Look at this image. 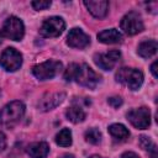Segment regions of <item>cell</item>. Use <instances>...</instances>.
Listing matches in <instances>:
<instances>
[{"instance_id": "29", "label": "cell", "mask_w": 158, "mask_h": 158, "mask_svg": "<svg viewBox=\"0 0 158 158\" xmlns=\"http://www.w3.org/2000/svg\"><path fill=\"white\" fill-rule=\"evenodd\" d=\"M1 37H2V36H1V33H0V43H1Z\"/></svg>"}, {"instance_id": "16", "label": "cell", "mask_w": 158, "mask_h": 158, "mask_svg": "<svg viewBox=\"0 0 158 158\" xmlns=\"http://www.w3.org/2000/svg\"><path fill=\"white\" fill-rule=\"evenodd\" d=\"M65 116H67V118L70 122L79 123V122H83L86 118V112H85V109L83 106L77 105V104H73L70 107L67 109Z\"/></svg>"}, {"instance_id": "4", "label": "cell", "mask_w": 158, "mask_h": 158, "mask_svg": "<svg viewBox=\"0 0 158 158\" xmlns=\"http://www.w3.org/2000/svg\"><path fill=\"white\" fill-rule=\"evenodd\" d=\"M0 33L2 37H6L9 40L21 41L25 35L23 22L21 21V19H19L16 16H10L4 21Z\"/></svg>"}, {"instance_id": "1", "label": "cell", "mask_w": 158, "mask_h": 158, "mask_svg": "<svg viewBox=\"0 0 158 158\" xmlns=\"http://www.w3.org/2000/svg\"><path fill=\"white\" fill-rule=\"evenodd\" d=\"M64 79L67 81H75L89 89H94L100 83L101 77L85 63H70L64 70Z\"/></svg>"}, {"instance_id": "7", "label": "cell", "mask_w": 158, "mask_h": 158, "mask_svg": "<svg viewBox=\"0 0 158 158\" xmlns=\"http://www.w3.org/2000/svg\"><path fill=\"white\" fill-rule=\"evenodd\" d=\"M65 30V22L59 16H51L42 22L40 33L43 37H58Z\"/></svg>"}, {"instance_id": "28", "label": "cell", "mask_w": 158, "mask_h": 158, "mask_svg": "<svg viewBox=\"0 0 158 158\" xmlns=\"http://www.w3.org/2000/svg\"><path fill=\"white\" fill-rule=\"evenodd\" d=\"M89 158H105V157H101V156H99V154H93V156H90Z\"/></svg>"}, {"instance_id": "27", "label": "cell", "mask_w": 158, "mask_h": 158, "mask_svg": "<svg viewBox=\"0 0 158 158\" xmlns=\"http://www.w3.org/2000/svg\"><path fill=\"white\" fill-rule=\"evenodd\" d=\"M60 158H75L73 154H69V153H65V154H63Z\"/></svg>"}, {"instance_id": "14", "label": "cell", "mask_w": 158, "mask_h": 158, "mask_svg": "<svg viewBox=\"0 0 158 158\" xmlns=\"http://www.w3.org/2000/svg\"><path fill=\"white\" fill-rule=\"evenodd\" d=\"M98 40L105 44H115L122 41V35L116 28H107L98 33Z\"/></svg>"}, {"instance_id": "20", "label": "cell", "mask_w": 158, "mask_h": 158, "mask_svg": "<svg viewBox=\"0 0 158 158\" xmlns=\"http://www.w3.org/2000/svg\"><path fill=\"white\" fill-rule=\"evenodd\" d=\"M84 137H85V141L91 144H98L101 142V132L95 127L86 130L84 133Z\"/></svg>"}, {"instance_id": "26", "label": "cell", "mask_w": 158, "mask_h": 158, "mask_svg": "<svg viewBox=\"0 0 158 158\" xmlns=\"http://www.w3.org/2000/svg\"><path fill=\"white\" fill-rule=\"evenodd\" d=\"M156 67H157V62H153V63H152V65H151V72H152V74H153V77H154V78H157V77H158V75H157Z\"/></svg>"}, {"instance_id": "9", "label": "cell", "mask_w": 158, "mask_h": 158, "mask_svg": "<svg viewBox=\"0 0 158 158\" xmlns=\"http://www.w3.org/2000/svg\"><path fill=\"white\" fill-rule=\"evenodd\" d=\"M127 120L136 128L144 130L151 125V111L146 106L132 109L131 111L127 112Z\"/></svg>"}, {"instance_id": "24", "label": "cell", "mask_w": 158, "mask_h": 158, "mask_svg": "<svg viewBox=\"0 0 158 158\" xmlns=\"http://www.w3.org/2000/svg\"><path fill=\"white\" fill-rule=\"evenodd\" d=\"M6 148V136L0 132V152H2Z\"/></svg>"}, {"instance_id": "19", "label": "cell", "mask_w": 158, "mask_h": 158, "mask_svg": "<svg viewBox=\"0 0 158 158\" xmlns=\"http://www.w3.org/2000/svg\"><path fill=\"white\" fill-rule=\"evenodd\" d=\"M56 143L62 147H69L72 144V131L69 128H63L56 135Z\"/></svg>"}, {"instance_id": "2", "label": "cell", "mask_w": 158, "mask_h": 158, "mask_svg": "<svg viewBox=\"0 0 158 158\" xmlns=\"http://www.w3.org/2000/svg\"><path fill=\"white\" fill-rule=\"evenodd\" d=\"M25 110L26 107L22 101L15 100L6 104L0 110V126H6V127L14 126L22 118V116L25 115Z\"/></svg>"}, {"instance_id": "13", "label": "cell", "mask_w": 158, "mask_h": 158, "mask_svg": "<svg viewBox=\"0 0 158 158\" xmlns=\"http://www.w3.org/2000/svg\"><path fill=\"white\" fill-rule=\"evenodd\" d=\"M84 5L96 19H102L109 12V1L106 0H84Z\"/></svg>"}, {"instance_id": "22", "label": "cell", "mask_w": 158, "mask_h": 158, "mask_svg": "<svg viewBox=\"0 0 158 158\" xmlns=\"http://www.w3.org/2000/svg\"><path fill=\"white\" fill-rule=\"evenodd\" d=\"M31 5H32V7H33L35 10L40 11V10H46V9H48V7L52 5V1H47V0H35V1L31 2Z\"/></svg>"}, {"instance_id": "8", "label": "cell", "mask_w": 158, "mask_h": 158, "mask_svg": "<svg viewBox=\"0 0 158 158\" xmlns=\"http://www.w3.org/2000/svg\"><path fill=\"white\" fill-rule=\"evenodd\" d=\"M0 65L6 72H16L22 65V54L17 49L9 47L0 56Z\"/></svg>"}, {"instance_id": "12", "label": "cell", "mask_w": 158, "mask_h": 158, "mask_svg": "<svg viewBox=\"0 0 158 158\" xmlns=\"http://www.w3.org/2000/svg\"><path fill=\"white\" fill-rule=\"evenodd\" d=\"M67 44L72 48L83 49L90 44V37L81 28L74 27L69 31L67 36Z\"/></svg>"}, {"instance_id": "3", "label": "cell", "mask_w": 158, "mask_h": 158, "mask_svg": "<svg viewBox=\"0 0 158 158\" xmlns=\"http://www.w3.org/2000/svg\"><path fill=\"white\" fill-rule=\"evenodd\" d=\"M116 81L123 84L131 90H138L143 84V73L137 68L123 67L116 73Z\"/></svg>"}, {"instance_id": "17", "label": "cell", "mask_w": 158, "mask_h": 158, "mask_svg": "<svg viewBox=\"0 0 158 158\" xmlns=\"http://www.w3.org/2000/svg\"><path fill=\"white\" fill-rule=\"evenodd\" d=\"M157 48H158V43L156 40H147L138 44L137 53L142 58H151L152 56L156 54Z\"/></svg>"}, {"instance_id": "18", "label": "cell", "mask_w": 158, "mask_h": 158, "mask_svg": "<svg viewBox=\"0 0 158 158\" xmlns=\"http://www.w3.org/2000/svg\"><path fill=\"white\" fill-rule=\"evenodd\" d=\"M110 135L117 141H125L130 137V131L122 123H112L109 126Z\"/></svg>"}, {"instance_id": "5", "label": "cell", "mask_w": 158, "mask_h": 158, "mask_svg": "<svg viewBox=\"0 0 158 158\" xmlns=\"http://www.w3.org/2000/svg\"><path fill=\"white\" fill-rule=\"evenodd\" d=\"M60 70H62V63L59 60L48 59L43 63L36 64L32 68V74L38 80H48L54 78Z\"/></svg>"}, {"instance_id": "21", "label": "cell", "mask_w": 158, "mask_h": 158, "mask_svg": "<svg viewBox=\"0 0 158 158\" xmlns=\"http://www.w3.org/2000/svg\"><path fill=\"white\" fill-rule=\"evenodd\" d=\"M139 144L141 147L144 149V151H148L152 153V158H156L157 157V148H156V144L151 141L149 137L147 136H141L139 137Z\"/></svg>"}, {"instance_id": "10", "label": "cell", "mask_w": 158, "mask_h": 158, "mask_svg": "<svg viewBox=\"0 0 158 158\" xmlns=\"http://www.w3.org/2000/svg\"><path fill=\"white\" fill-rule=\"evenodd\" d=\"M120 58H121L120 51L112 49L106 53H96L94 56V62L99 68L104 70H111L118 63Z\"/></svg>"}, {"instance_id": "23", "label": "cell", "mask_w": 158, "mask_h": 158, "mask_svg": "<svg viewBox=\"0 0 158 158\" xmlns=\"http://www.w3.org/2000/svg\"><path fill=\"white\" fill-rule=\"evenodd\" d=\"M107 102H109L112 107L117 109L118 106H121V105H122V99H121L120 96H111V98H109Z\"/></svg>"}, {"instance_id": "25", "label": "cell", "mask_w": 158, "mask_h": 158, "mask_svg": "<svg viewBox=\"0 0 158 158\" xmlns=\"http://www.w3.org/2000/svg\"><path fill=\"white\" fill-rule=\"evenodd\" d=\"M121 158H139V157H138V154H136L135 152H125V153L121 156Z\"/></svg>"}, {"instance_id": "15", "label": "cell", "mask_w": 158, "mask_h": 158, "mask_svg": "<svg viewBox=\"0 0 158 158\" xmlns=\"http://www.w3.org/2000/svg\"><path fill=\"white\" fill-rule=\"evenodd\" d=\"M27 153L31 158H46L49 153L47 142H33L27 147Z\"/></svg>"}, {"instance_id": "6", "label": "cell", "mask_w": 158, "mask_h": 158, "mask_svg": "<svg viewBox=\"0 0 158 158\" xmlns=\"http://www.w3.org/2000/svg\"><path fill=\"white\" fill-rule=\"evenodd\" d=\"M120 27H121V30L126 35L133 36V35H137V33L142 32L143 28H144V25H143V21H142L141 15L138 12L130 11L128 14H126L121 19Z\"/></svg>"}, {"instance_id": "11", "label": "cell", "mask_w": 158, "mask_h": 158, "mask_svg": "<svg viewBox=\"0 0 158 158\" xmlns=\"http://www.w3.org/2000/svg\"><path fill=\"white\" fill-rule=\"evenodd\" d=\"M65 93L63 91H53V93H47L44 94L40 101H38V109L41 111H49L53 110L54 107H57L58 105H60L64 99H65Z\"/></svg>"}]
</instances>
